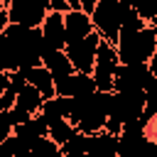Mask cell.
Segmentation results:
<instances>
[{
	"mask_svg": "<svg viewBox=\"0 0 157 157\" xmlns=\"http://www.w3.org/2000/svg\"><path fill=\"white\" fill-rule=\"evenodd\" d=\"M103 132H108V135H113V137H120L123 123H120L118 118H105V120H103Z\"/></svg>",
	"mask_w": 157,
	"mask_h": 157,
	"instance_id": "ac0fdd59",
	"label": "cell"
},
{
	"mask_svg": "<svg viewBox=\"0 0 157 157\" xmlns=\"http://www.w3.org/2000/svg\"><path fill=\"white\" fill-rule=\"evenodd\" d=\"M74 132H76V128H74L69 120H56V123H52V125H49L47 137H49L54 145H59V147H61V145H64Z\"/></svg>",
	"mask_w": 157,
	"mask_h": 157,
	"instance_id": "7c38bea8",
	"label": "cell"
},
{
	"mask_svg": "<svg viewBox=\"0 0 157 157\" xmlns=\"http://www.w3.org/2000/svg\"><path fill=\"white\" fill-rule=\"evenodd\" d=\"M42 66L52 74V78H61V76L74 74V69H71V64H69L64 52H47V54H42Z\"/></svg>",
	"mask_w": 157,
	"mask_h": 157,
	"instance_id": "30bf717a",
	"label": "cell"
},
{
	"mask_svg": "<svg viewBox=\"0 0 157 157\" xmlns=\"http://www.w3.org/2000/svg\"><path fill=\"white\" fill-rule=\"evenodd\" d=\"M61 157H83V155H74V152H61Z\"/></svg>",
	"mask_w": 157,
	"mask_h": 157,
	"instance_id": "cb8c5ba5",
	"label": "cell"
},
{
	"mask_svg": "<svg viewBox=\"0 0 157 157\" xmlns=\"http://www.w3.org/2000/svg\"><path fill=\"white\" fill-rule=\"evenodd\" d=\"M98 44H101V37H98L96 32H91L86 39L64 47V54H66V59H69V64H71V69H74L76 74H88V76H91Z\"/></svg>",
	"mask_w": 157,
	"mask_h": 157,
	"instance_id": "5b68a950",
	"label": "cell"
},
{
	"mask_svg": "<svg viewBox=\"0 0 157 157\" xmlns=\"http://www.w3.org/2000/svg\"><path fill=\"white\" fill-rule=\"evenodd\" d=\"M12 105H15V93H12V91H2V93H0V110L7 113Z\"/></svg>",
	"mask_w": 157,
	"mask_h": 157,
	"instance_id": "ffe728a7",
	"label": "cell"
},
{
	"mask_svg": "<svg viewBox=\"0 0 157 157\" xmlns=\"http://www.w3.org/2000/svg\"><path fill=\"white\" fill-rule=\"evenodd\" d=\"M29 157H61V150H59V145H54L49 137H42V140L29 150Z\"/></svg>",
	"mask_w": 157,
	"mask_h": 157,
	"instance_id": "4fadbf2b",
	"label": "cell"
},
{
	"mask_svg": "<svg viewBox=\"0 0 157 157\" xmlns=\"http://www.w3.org/2000/svg\"><path fill=\"white\" fill-rule=\"evenodd\" d=\"M83 157H88V155H83Z\"/></svg>",
	"mask_w": 157,
	"mask_h": 157,
	"instance_id": "d4e9b609",
	"label": "cell"
},
{
	"mask_svg": "<svg viewBox=\"0 0 157 157\" xmlns=\"http://www.w3.org/2000/svg\"><path fill=\"white\" fill-rule=\"evenodd\" d=\"M96 91L88 74H69L61 78H54V96L59 98H86Z\"/></svg>",
	"mask_w": 157,
	"mask_h": 157,
	"instance_id": "8992f818",
	"label": "cell"
},
{
	"mask_svg": "<svg viewBox=\"0 0 157 157\" xmlns=\"http://www.w3.org/2000/svg\"><path fill=\"white\" fill-rule=\"evenodd\" d=\"M69 110H71V101L54 96V98H47V101L42 103L39 115L52 125V123H56V120H66V118H69Z\"/></svg>",
	"mask_w": 157,
	"mask_h": 157,
	"instance_id": "ba28073f",
	"label": "cell"
},
{
	"mask_svg": "<svg viewBox=\"0 0 157 157\" xmlns=\"http://www.w3.org/2000/svg\"><path fill=\"white\" fill-rule=\"evenodd\" d=\"M115 52H118V64H123V66L147 64L157 54V29H155V25H147L132 39L118 42L115 44Z\"/></svg>",
	"mask_w": 157,
	"mask_h": 157,
	"instance_id": "7a4b0ae2",
	"label": "cell"
},
{
	"mask_svg": "<svg viewBox=\"0 0 157 157\" xmlns=\"http://www.w3.org/2000/svg\"><path fill=\"white\" fill-rule=\"evenodd\" d=\"M29 118H32V115H29V113H25V110H22V108H17V105H12V108L7 110V120H10V125H12V128L25 125Z\"/></svg>",
	"mask_w": 157,
	"mask_h": 157,
	"instance_id": "9a60e30c",
	"label": "cell"
},
{
	"mask_svg": "<svg viewBox=\"0 0 157 157\" xmlns=\"http://www.w3.org/2000/svg\"><path fill=\"white\" fill-rule=\"evenodd\" d=\"M27 86L37 88L44 101L47 98H54V78H52V74L44 66H37V69H29L27 71Z\"/></svg>",
	"mask_w": 157,
	"mask_h": 157,
	"instance_id": "9c48e42d",
	"label": "cell"
},
{
	"mask_svg": "<svg viewBox=\"0 0 157 157\" xmlns=\"http://www.w3.org/2000/svg\"><path fill=\"white\" fill-rule=\"evenodd\" d=\"M130 2L125 0H98L96 2V10L91 12V25H93V32L108 42V44H118V32H120V25L125 20V15L130 12Z\"/></svg>",
	"mask_w": 157,
	"mask_h": 157,
	"instance_id": "6da1fadb",
	"label": "cell"
},
{
	"mask_svg": "<svg viewBox=\"0 0 157 157\" xmlns=\"http://www.w3.org/2000/svg\"><path fill=\"white\" fill-rule=\"evenodd\" d=\"M15 157H29V150H25V147H20V150L15 152Z\"/></svg>",
	"mask_w": 157,
	"mask_h": 157,
	"instance_id": "603a6c76",
	"label": "cell"
},
{
	"mask_svg": "<svg viewBox=\"0 0 157 157\" xmlns=\"http://www.w3.org/2000/svg\"><path fill=\"white\" fill-rule=\"evenodd\" d=\"M10 25H20L25 29H39L47 17V0H5Z\"/></svg>",
	"mask_w": 157,
	"mask_h": 157,
	"instance_id": "3957f363",
	"label": "cell"
},
{
	"mask_svg": "<svg viewBox=\"0 0 157 157\" xmlns=\"http://www.w3.org/2000/svg\"><path fill=\"white\" fill-rule=\"evenodd\" d=\"M27 125H29V128H32V130H34V132H37L39 137H47V130H49V123H47V120H44V118H42L39 113H37V115H32V118L27 120Z\"/></svg>",
	"mask_w": 157,
	"mask_h": 157,
	"instance_id": "e0dca14e",
	"label": "cell"
},
{
	"mask_svg": "<svg viewBox=\"0 0 157 157\" xmlns=\"http://www.w3.org/2000/svg\"><path fill=\"white\" fill-rule=\"evenodd\" d=\"M140 157H157V140H147Z\"/></svg>",
	"mask_w": 157,
	"mask_h": 157,
	"instance_id": "44dd1931",
	"label": "cell"
},
{
	"mask_svg": "<svg viewBox=\"0 0 157 157\" xmlns=\"http://www.w3.org/2000/svg\"><path fill=\"white\" fill-rule=\"evenodd\" d=\"M115 69H118V52L113 44L101 39V44L96 49L93 71H91V81L98 93H113V71Z\"/></svg>",
	"mask_w": 157,
	"mask_h": 157,
	"instance_id": "277c9868",
	"label": "cell"
},
{
	"mask_svg": "<svg viewBox=\"0 0 157 157\" xmlns=\"http://www.w3.org/2000/svg\"><path fill=\"white\" fill-rule=\"evenodd\" d=\"M91 32H93V25H91L88 15H83L78 10H69L64 15V39H66V44H76V42L86 39Z\"/></svg>",
	"mask_w": 157,
	"mask_h": 157,
	"instance_id": "52a82bcc",
	"label": "cell"
},
{
	"mask_svg": "<svg viewBox=\"0 0 157 157\" xmlns=\"http://www.w3.org/2000/svg\"><path fill=\"white\" fill-rule=\"evenodd\" d=\"M42 103H44L42 93H39L37 88H32V86H25V88L15 96V105H17V108H22V110H25V113H29V115H37V113H39V108H42Z\"/></svg>",
	"mask_w": 157,
	"mask_h": 157,
	"instance_id": "8fae6325",
	"label": "cell"
},
{
	"mask_svg": "<svg viewBox=\"0 0 157 157\" xmlns=\"http://www.w3.org/2000/svg\"><path fill=\"white\" fill-rule=\"evenodd\" d=\"M59 150H61V152H74V155H86V135L74 132Z\"/></svg>",
	"mask_w": 157,
	"mask_h": 157,
	"instance_id": "5bb4252c",
	"label": "cell"
},
{
	"mask_svg": "<svg viewBox=\"0 0 157 157\" xmlns=\"http://www.w3.org/2000/svg\"><path fill=\"white\" fill-rule=\"evenodd\" d=\"M20 147H22V145L17 142V137H15V135H10L7 140H2V142H0V157H15V152H17Z\"/></svg>",
	"mask_w": 157,
	"mask_h": 157,
	"instance_id": "2e32d148",
	"label": "cell"
},
{
	"mask_svg": "<svg viewBox=\"0 0 157 157\" xmlns=\"http://www.w3.org/2000/svg\"><path fill=\"white\" fill-rule=\"evenodd\" d=\"M10 25V20H7V10H5V2L0 5V34L5 32V27Z\"/></svg>",
	"mask_w": 157,
	"mask_h": 157,
	"instance_id": "7402d4cb",
	"label": "cell"
},
{
	"mask_svg": "<svg viewBox=\"0 0 157 157\" xmlns=\"http://www.w3.org/2000/svg\"><path fill=\"white\" fill-rule=\"evenodd\" d=\"M10 135H12V125H10V120H7V113L0 110V142L7 140Z\"/></svg>",
	"mask_w": 157,
	"mask_h": 157,
	"instance_id": "d6986e66",
	"label": "cell"
}]
</instances>
